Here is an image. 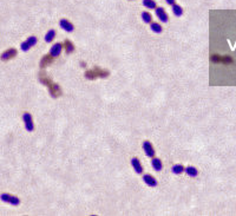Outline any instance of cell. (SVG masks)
I'll use <instances>...</instances> for the list:
<instances>
[{
    "label": "cell",
    "instance_id": "obj_1",
    "mask_svg": "<svg viewBox=\"0 0 236 216\" xmlns=\"http://www.w3.org/2000/svg\"><path fill=\"white\" fill-rule=\"evenodd\" d=\"M39 81H40L41 84H44V85H46L47 86V89H48V92H50L51 97H53V98H58V97L61 95L60 86H59L58 84L53 83L52 81H50V79L46 78L45 76L40 74V76H39Z\"/></svg>",
    "mask_w": 236,
    "mask_h": 216
},
{
    "label": "cell",
    "instance_id": "obj_2",
    "mask_svg": "<svg viewBox=\"0 0 236 216\" xmlns=\"http://www.w3.org/2000/svg\"><path fill=\"white\" fill-rule=\"evenodd\" d=\"M109 74H110V72H109L108 70L94 68L93 70L85 71V78L89 79V81H94L97 78H106V77H109Z\"/></svg>",
    "mask_w": 236,
    "mask_h": 216
},
{
    "label": "cell",
    "instance_id": "obj_3",
    "mask_svg": "<svg viewBox=\"0 0 236 216\" xmlns=\"http://www.w3.org/2000/svg\"><path fill=\"white\" fill-rule=\"evenodd\" d=\"M37 41H38L37 37H34V35H31V37H28V38H27V40L23 41V43L20 44L21 51H24V52H27L30 48H34V46L37 45Z\"/></svg>",
    "mask_w": 236,
    "mask_h": 216
},
{
    "label": "cell",
    "instance_id": "obj_4",
    "mask_svg": "<svg viewBox=\"0 0 236 216\" xmlns=\"http://www.w3.org/2000/svg\"><path fill=\"white\" fill-rule=\"evenodd\" d=\"M0 200H1L2 202L10 203V204H12V206H19V204H20L19 197H17V196H14V195H11V194H7V193L1 194V195H0Z\"/></svg>",
    "mask_w": 236,
    "mask_h": 216
},
{
    "label": "cell",
    "instance_id": "obj_5",
    "mask_svg": "<svg viewBox=\"0 0 236 216\" xmlns=\"http://www.w3.org/2000/svg\"><path fill=\"white\" fill-rule=\"evenodd\" d=\"M23 122H24V125H25V129H26L28 132H32L34 130V122L33 118H32V115L28 114V112H25L23 115Z\"/></svg>",
    "mask_w": 236,
    "mask_h": 216
},
{
    "label": "cell",
    "instance_id": "obj_6",
    "mask_svg": "<svg viewBox=\"0 0 236 216\" xmlns=\"http://www.w3.org/2000/svg\"><path fill=\"white\" fill-rule=\"evenodd\" d=\"M142 148H143V151H144V154L148 156V157H155L156 155V151H155V148H154V145L151 144V142H149V141H144L143 144H142Z\"/></svg>",
    "mask_w": 236,
    "mask_h": 216
},
{
    "label": "cell",
    "instance_id": "obj_7",
    "mask_svg": "<svg viewBox=\"0 0 236 216\" xmlns=\"http://www.w3.org/2000/svg\"><path fill=\"white\" fill-rule=\"evenodd\" d=\"M210 60L215 64H231L233 63V59L230 57H227V56H218V54H213L210 57Z\"/></svg>",
    "mask_w": 236,
    "mask_h": 216
},
{
    "label": "cell",
    "instance_id": "obj_8",
    "mask_svg": "<svg viewBox=\"0 0 236 216\" xmlns=\"http://www.w3.org/2000/svg\"><path fill=\"white\" fill-rule=\"evenodd\" d=\"M155 14H156V17L159 19V21H162V23H164V24H167V23L169 21L168 13L165 12V10H164L163 7H156Z\"/></svg>",
    "mask_w": 236,
    "mask_h": 216
},
{
    "label": "cell",
    "instance_id": "obj_9",
    "mask_svg": "<svg viewBox=\"0 0 236 216\" xmlns=\"http://www.w3.org/2000/svg\"><path fill=\"white\" fill-rule=\"evenodd\" d=\"M59 26H60L65 32H68V33H71V32L74 31V25L71 21H68V19H60V20H59Z\"/></svg>",
    "mask_w": 236,
    "mask_h": 216
},
{
    "label": "cell",
    "instance_id": "obj_10",
    "mask_svg": "<svg viewBox=\"0 0 236 216\" xmlns=\"http://www.w3.org/2000/svg\"><path fill=\"white\" fill-rule=\"evenodd\" d=\"M63 51V44L61 43H56L52 45V48H50V54L53 57V58H57L59 57Z\"/></svg>",
    "mask_w": 236,
    "mask_h": 216
},
{
    "label": "cell",
    "instance_id": "obj_11",
    "mask_svg": "<svg viewBox=\"0 0 236 216\" xmlns=\"http://www.w3.org/2000/svg\"><path fill=\"white\" fill-rule=\"evenodd\" d=\"M17 56V50L15 48H8V50H6L5 52H2L1 53V56H0V59L1 60H10V59H12L13 57H15Z\"/></svg>",
    "mask_w": 236,
    "mask_h": 216
},
{
    "label": "cell",
    "instance_id": "obj_12",
    "mask_svg": "<svg viewBox=\"0 0 236 216\" xmlns=\"http://www.w3.org/2000/svg\"><path fill=\"white\" fill-rule=\"evenodd\" d=\"M143 182L145 183L147 185H149V187H157V184H158V182H157V180H156L155 177L152 175H149V174H145V175H143Z\"/></svg>",
    "mask_w": 236,
    "mask_h": 216
},
{
    "label": "cell",
    "instance_id": "obj_13",
    "mask_svg": "<svg viewBox=\"0 0 236 216\" xmlns=\"http://www.w3.org/2000/svg\"><path fill=\"white\" fill-rule=\"evenodd\" d=\"M131 165L137 174H142L143 172V167H142L141 161L137 158V157H132L131 158Z\"/></svg>",
    "mask_w": 236,
    "mask_h": 216
},
{
    "label": "cell",
    "instance_id": "obj_14",
    "mask_svg": "<svg viewBox=\"0 0 236 216\" xmlns=\"http://www.w3.org/2000/svg\"><path fill=\"white\" fill-rule=\"evenodd\" d=\"M53 60H54V58L51 56V54L48 53V54H46V56H44L43 58H41V60H40V68L41 69H44V68H46L47 65H50L51 63H53Z\"/></svg>",
    "mask_w": 236,
    "mask_h": 216
},
{
    "label": "cell",
    "instance_id": "obj_15",
    "mask_svg": "<svg viewBox=\"0 0 236 216\" xmlns=\"http://www.w3.org/2000/svg\"><path fill=\"white\" fill-rule=\"evenodd\" d=\"M151 165H152L154 170H156V171H161V170L163 169L162 161H161L159 158H157V157H152V160H151Z\"/></svg>",
    "mask_w": 236,
    "mask_h": 216
},
{
    "label": "cell",
    "instance_id": "obj_16",
    "mask_svg": "<svg viewBox=\"0 0 236 216\" xmlns=\"http://www.w3.org/2000/svg\"><path fill=\"white\" fill-rule=\"evenodd\" d=\"M184 171H185V174L189 176V177H196V176L198 175V171H197V169L195 167H193V165H189L187 168L184 169Z\"/></svg>",
    "mask_w": 236,
    "mask_h": 216
},
{
    "label": "cell",
    "instance_id": "obj_17",
    "mask_svg": "<svg viewBox=\"0 0 236 216\" xmlns=\"http://www.w3.org/2000/svg\"><path fill=\"white\" fill-rule=\"evenodd\" d=\"M64 50H65V52L68 54L70 53H72L74 51V45H73V43L72 41H70V40H65L64 41Z\"/></svg>",
    "mask_w": 236,
    "mask_h": 216
},
{
    "label": "cell",
    "instance_id": "obj_18",
    "mask_svg": "<svg viewBox=\"0 0 236 216\" xmlns=\"http://www.w3.org/2000/svg\"><path fill=\"white\" fill-rule=\"evenodd\" d=\"M171 10H172V13L175 14L176 17H182L183 14V8L182 6H180L178 4H174V5H171Z\"/></svg>",
    "mask_w": 236,
    "mask_h": 216
},
{
    "label": "cell",
    "instance_id": "obj_19",
    "mask_svg": "<svg viewBox=\"0 0 236 216\" xmlns=\"http://www.w3.org/2000/svg\"><path fill=\"white\" fill-rule=\"evenodd\" d=\"M150 28H151V31L154 32V33H162L163 28H162V25H159L158 23H150Z\"/></svg>",
    "mask_w": 236,
    "mask_h": 216
},
{
    "label": "cell",
    "instance_id": "obj_20",
    "mask_svg": "<svg viewBox=\"0 0 236 216\" xmlns=\"http://www.w3.org/2000/svg\"><path fill=\"white\" fill-rule=\"evenodd\" d=\"M184 165H182V164H175V165H172V168H171V171L174 172V174H176V175H181V174H183L184 172Z\"/></svg>",
    "mask_w": 236,
    "mask_h": 216
},
{
    "label": "cell",
    "instance_id": "obj_21",
    "mask_svg": "<svg viewBox=\"0 0 236 216\" xmlns=\"http://www.w3.org/2000/svg\"><path fill=\"white\" fill-rule=\"evenodd\" d=\"M143 6L149 8V10H155L157 7L155 0H143Z\"/></svg>",
    "mask_w": 236,
    "mask_h": 216
},
{
    "label": "cell",
    "instance_id": "obj_22",
    "mask_svg": "<svg viewBox=\"0 0 236 216\" xmlns=\"http://www.w3.org/2000/svg\"><path fill=\"white\" fill-rule=\"evenodd\" d=\"M54 38H56V31H54V30L47 31V33L45 34V41H46V43H52Z\"/></svg>",
    "mask_w": 236,
    "mask_h": 216
},
{
    "label": "cell",
    "instance_id": "obj_23",
    "mask_svg": "<svg viewBox=\"0 0 236 216\" xmlns=\"http://www.w3.org/2000/svg\"><path fill=\"white\" fill-rule=\"evenodd\" d=\"M142 20L145 24H150V23H152V15L149 12H142Z\"/></svg>",
    "mask_w": 236,
    "mask_h": 216
},
{
    "label": "cell",
    "instance_id": "obj_24",
    "mask_svg": "<svg viewBox=\"0 0 236 216\" xmlns=\"http://www.w3.org/2000/svg\"><path fill=\"white\" fill-rule=\"evenodd\" d=\"M165 2H167L168 5H170V6H171V5H174V4H175L176 0H165Z\"/></svg>",
    "mask_w": 236,
    "mask_h": 216
},
{
    "label": "cell",
    "instance_id": "obj_25",
    "mask_svg": "<svg viewBox=\"0 0 236 216\" xmlns=\"http://www.w3.org/2000/svg\"><path fill=\"white\" fill-rule=\"evenodd\" d=\"M81 68H85V66H86L85 61H81Z\"/></svg>",
    "mask_w": 236,
    "mask_h": 216
}]
</instances>
